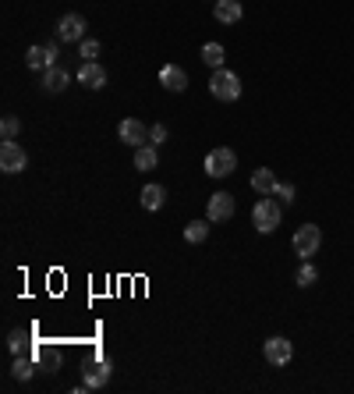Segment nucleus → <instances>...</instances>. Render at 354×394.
<instances>
[{
	"mask_svg": "<svg viewBox=\"0 0 354 394\" xmlns=\"http://www.w3.org/2000/svg\"><path fill=\"white\" fill-rule=\"evenodd\" d=\"M280 220H283V203L276 199H259L255 210H252V224H255V231L259 235H269L280 228Z\"/></svg>",
	"mask_w": 354,
	"mask_h": 394,
	"instance_id": "nucleus-1",
	"label": "nucleus"
},
{
	"mask_svg": "<svg viewBox=\"0 0 354 394\" xmlns=\"http://www.w3.org/2000/svg\"><path fill=\"white\" fill-rule=\"evenodd\" d=\"M209 93L220 100V103H234L241 96V79L234 75V72H227V68H220V72H213V79H209Z\"/></svg>",
	"mask_w": 354,
	"mask_h": 394,
	"instance_id": "nucleus-2",
	"label": "nucleus"
},
{
	"mask_svg": "<svg viewBox=\"0 0 354 394\" xmlns=\"http://www.w3.org/2000/svg\"><path fill=\"white\" fill-rule=\"evenodd\" d=\"M290 245H294V252H298L302 259H309V256H316V252H319V245H323V231L316 228V224H302V228L294 231Z\"/></svg>",
	"mask_w": 354,
	"mask_h": 394,
	"instance_id": "nucleus-3",
	"label": "nucleus"
},
{
	"mask_svg": "<svg viewBox=\"0 0 354 394\" xmlns=\"http://www.w3.org/2000/svg\"><path fill=\"white\" fill-rule=\"evenodd\" d=\"M234 167H238V156H234V149L220 146L206 156V175L209 178H230L234 175Z\"/></svg>",
	"mask_w": 354,
	"mask_h": 394,
	"instance_id": "nucleus-4",
	"label": "nucleus"
},
{
	"mask_svg": "<svg viewBox=\"0 0 354 394\" xmlns=\"http://www.w3.org/2000/svg\"><path fill=\"white\" fill-rule=\"evenodd\" d=\"M25 167H29L25 149L15 139H4V146H0V171H4V175H22Z\"/></svg>",
	"mask_w": 354,
	"mask_h": 394,
	"instance_id": "nucleus-5",
	"label": "nucleus"
},
{
	"mask_svg": "<svg viewBox=\"0 0 354 394\" xmlns=\"http://www.w3.org/2000/svg\"><path fill=\"white\" fill-rule=\"evenodd\" d=\"M262 355H266V362L269 366H287L290 359H294V345L287 341V337H266L262 341Z\"/></svg>",
	"mask_w": 354,
	"mask_h": 394,
	"instance_id": "nucleus-6",
	"label": "nucleus"
},
{
	"mask_svg": "<svg viewBox=\"0 0 354 394\" xmlns=\"http://www.w3.org/2000/svg\"><path fill=\"white\" fill-rule=\"evenodd\" d=\"M117 135H121V142H128V146H146L149 142V128L139 121V118H125L121 125H117Z\"/></svg>",
	"mask_w": 354,
	"mask_h": 394,
	"instance_id": "nucleus-7",
	"label": "nucleus"
},
{
	"mask_svg": "<svg viewBox=\"0 0 354 394\" xmlns=\"http://www.w3.org/2000/svg\"><path fill=\"white\" fill-rule=\"evenodd\" d=\"M160 86L167 93H185L188 89V72L181 64H163L160 68Z\"/></svg>",
	"mask_w": 354,
	"mask_h": 394,
	"instance_id": "nucleus-8",
	"label": "nucleus"
},
{
	"mask_svg": "<svg viewBox=\"0 0 354 394\" xmlns=\"http://www.w3.org/2000/svg\"><path fill=\"white\" fill-rule=\"evenodd\" d=\"M206 217H209L213 224H220V220H230V217H234V196H230V192H216V196H209Z\"/></svg>",
	"mask_w": 354,
	"mask_h": 394,
	"instance_id": "nucleus-9",
	"label": "nucleus"
},
{
	"mask_svg": "<svg viewBox=\"0 0 354 394\" xmlns=\"http://www.w3.org/2000/svg\"><path fill=\"white\" fill-rule=\"evenodd\" d=\"M110 359H96V362H89L85 369H82V380L89 383V390H99V387H106V380H110Z\"/></svg>",
	"mask_w": 354,
	"mask_h": 394,
	"instance_id": "nucleus-10",
	"label": "nucleus"
},
{
	"mask_svg": "<svg viewBox=\"0 0 354 394\" xmlns=\"http://www.w3.org/2000/svg\"><path fill=\"white\" fill-rule=\"evenodd\" d=\"M57 36H61V43H78L85 36V18L82 15H64L61 22H57Z\"/></svg>",
	"mask_w": 354,
	"mask_h": 394,
	"instance_id": "nucleus-11",
	"label": "nucleus"
},
{
	"mask_svg": "<svg viewBox=\"0 0 354 394\" xmlns=\"http://www.w3.org/2000/svg\"><path fill=\"white\" fill-rule=\"evenodd\" d=\"M78 82H82L85 89H103V86H106V68H103L99 61H82Z\"/></svg>",
	"mask_w": 354,
	"mask_h": 394,
	"instance_id": "nucleus-12",
	"label": "nucleus"
},
{
	"mask_svg": "<svg viewBox=\"0 0 354 394\" xmlns=\"http://www.w3.org/2000/svg\"><path fill=\"white\" fill-rule=\"evenodd\" d=\"M68 86H71V72H64L61 64H53V68L43 72V89L46 93H64Z\"/></svg>",
	"mask_w": 354,
	"mask_h": 394,
	"instance_id": "nucleus-13",
	"label": "nucleus"
},
{
	"mask_svg": "<svg viewBox=\"0 0 354 394\" xmlns=\"http://www.w3.org/2000/svg\"><path fill=\"white\" fill-rule=\"evenodd\" d=\"M213 15H216V22H223V25L241 22V0H216V4H213Z\"/></svg>",
	"mask_w": 354,
	"mask_h": 394,
	"instance_id": "nucleus-14",
	"label": "nucleus"
},
{
	"mask_svg": "<svg viewBox=\"0 0 354 394\" xmlns=\"http://www.w3.org/2000/svg\"><path fill=\"white\" fill-rule=\"evenodd\" d=\"M276 185H280V182H276V175L269 171V167H259V171L252 175V189H255L259 196H273Z\"/></svg>",
	"mask_w": 354,
	"mask_h": 394,
	"instance_id": "nucleus-15",
	"label": "nucleus"
},
{
	"mask_svg": "<svg viewBox=\"0 0 354 394\" xmlns=\"http://www.w3.org/2000/svg\"><path fill=\"white\" fill-rule=\"evenodd\" d=\"M25 64H29L32 72H46V68H53L50 50H46V46H29V50H25Z\"/></svg>",
	"mask_w": 354,
	"mask_h": 394,
	"instance_id": "nucleus-16",
	"label": "nucleus"
},
{
	"mask_svg": "<svg viewBox=\"0 0 354 394\" xmlns=\"http://www.w3.org/2000/svg\"><path fill=\"white\" fill-rule=\"evenodd\" d=\"M156 146L153 142H146V146H139L135 149V171H156Z\"/></svg>",
	"mask_w": 354,
	"mask_h": 394,
	"instance_id": "nucleus-17",
	"label": "nucleus"
},
{
	"mask_svg": "<svg viewBox=\"0 0 354 394\" xmlns=\"http://www.w3.org/2000/svg\"><path fill=\"white\" fill-rule=\"evenodd\" d=\"M209 224H213L209 217H206V220H192L188 228H185V242H188V245H199V242H206V238H209Z\"/></svg>",
	"mask_w": 354,
	"mask_h": 394,
	"instance_id": "nucleus-18",
	"label": "nucleus"
},
{
	"mask_svg": "<svg viewBox=\"0 0 354 394\" xmlns=\"http://www.w3.org/2000/svg\"><path fill=\"white\" fill-rule=\"evenodd\" d=\"M163 203H167V189L163 185H146L142 189V206L146 210H160Z\"/></svg>",
	"mask_w": 354,
	"mask_h": 394,
	"instance_id": "nucleus-19",
	"label": "nucleus"
},
{
	"mask_svg": "<svg viewBox=\"0 0 354 394\" xmlns=\"http://www.w3.org/2000/svg\"><path fill=\"white\" fill-rule=\"evenodd\" d=\"M202 61H206L213 72H220V68H223V61H227V53H223V46H220V43H206V46H202Z\"/></svg>",
	"mask_w": 354,
	"mask_h": 394,
	"instance_id": "nucleus-20",
	"label": "nucleus"
},
{
	"mask_svg": "<svg viewBox=\"0 0 354 394\" xmlns=\"http://www.w3.org/2000/svg\"><path fill=\"white\" fill-rule=\"evenodd\" d=\"M316 280H319V270H316V266H312L309 259H302L298 273H294V285H298V288H312Z\"/></svg>",
	"mask_w": 354,
	"mask_h": 394,
	"instance_id": "nucleus-21",
	"label": "nucleus"
},
{
	"mask_svg": "<svg viewBox=\"0 0 354 394\" xmlns=\"http://www.w3.org/2000/svg\"><path fill=\"white\" fill-rule=\"evenodd\" d=\"M32 373H36V362H32L29 355H15L11 376H15V380H32Z\"/></svg>",
	"mask_w": 354,
	"mask_h": 394,
	"instance_id": "nucleus-22",
	"label": "nucleus"
},
{
	"mask_svg": "<svg viewBox=\"0 0 354 394\" xmlns=\"http://www.w3.org/2000/svg\"><path fill=\"white\" fill-rule=\"evenodd\" d=\"M29 348V334L25 330H11V337H8V352L11 355H22Z\"/></svg>",
	"mask_w": 354,
	"mask_h": 394,
	"instance_id": "nucleus-23",
	"label": "nucleus"
},
{
	"mask_svg": "<svg viewBox=\"0 0 354 394\" xmlns=\"http://www.w3.org/2000/svg\"><path fill=\"white\" fill-rule=\"evenodd\" d=\"M18 132H22V121H18L15 114H8L4 121H0V135H4V139H15Z\"/></svg>",
	"mask_w": 354,
	"mask_h": 394,
	"instance_id": "nucleus-24",
	"label": "nucleus"
},
{
	"mask_svg": "<svg viewBox=\"0 0 354 394\" xmlns=\"http://www.w3.org/2000/svg\"><path fill=\"white\" fill-rule=\"evenodd\" d=\"M36 355H39L43 362H50V369H53V373L61 369V352H57V348H39Z\"/></svg>",
	"mask_w": 354,
	"mask_h": 394,
	"instance_id": "nucleus-25",
	"label": "nucleus"
},
{
	"mask_svg": "<svg viewBox=\"0 0 354 394\" xmlns=\"http://www.w3.org/2000/svg\"><path fill=\"white\" fill-rule=\"evenodd\" d=\"M78 53H82V61H96L99 57V43L96 39H82V50Z\"/></svg>",
	"mask_w": 354,
	"mask_h": 394,
	"instance_id": "nucleus-26",
	"label": "nucleus"
},
{
	"mask_svg": "<svg viewBox=\"0 0 354 394\" xmlns=\"http://www.w3.org/2000/svg\"><path fill=\"white\" fill-rule=\"evenodd\" d=\"M273 196H276V199H280V203H283V206H287V203H294V185H283V182H280V185H276V192H273Z\"/></svg>",
	"mask_w": 354,
	"mask_h": 394,
	"instance_id": "nucleus-27",
	"label": "nucleus"
},
{
	"mask_svg": "<svg viewBox=\"0 0 354 394\" xmlns=\"http://www.w3.org/2000/svg\"><path fill=\"white\" fill-rule=\"evenodd\" d=\"M149 142H153V146H163V142H167V128H163V125H153V128H149Z\"/></svg>",
	"mask_w": 354,
	"mask_h": 394,
	"instance_id": "nucleus-28",
	"label": "nucleus"
}]
</instances>
